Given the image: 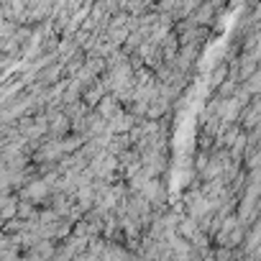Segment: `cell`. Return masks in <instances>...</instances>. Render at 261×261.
I'll use <instances>...</instances> for the list:
<instances>
[{
  "mask_svg": "<svg viewBox=\"0 0 261 261\" xmlns=\"http://www.w3.org/2000/svg\"><path fill=\"white\" fill-rule=\"evenodd\" d=\"M44 190H46V182H36V185H31V187L26 190V195L36 200V197H41V195H44Z\"/></svg>",
  "mask_w": 261,
  "mask_h": 261,
  "instance_id": "cell-1",
  "label": "cell"
}]
</instances>
